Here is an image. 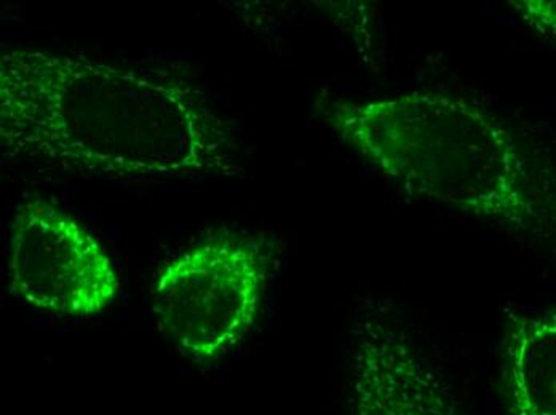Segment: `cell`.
<instances>
[{
  "label": "cell",
  "mask_w": 556,
  "mask_h": 415,
  "mask_svg": "<svg viewBox=\"0 0 556 415\" xmlns=\"http://www.w3.org/2000/svg\"><path fill=\"white\" fill-rule=\"evenodd\" d=\"M232 125L195 80L165 67L49 50L0 59L2 160L114 181L242 177Z\"/></svg>",
  "instance_id": "cell-1"
},
{
  "label": "cell",
  "mask_w": 556,
  "mask_h": 415,
  "mask_svg": "<svg viewBox=\"0 0 556 415\" xmlns=\"http://www.w3.org/2000/svg\"><path fill=\"white\" fill-rule=\"evenodd\" d=\"M327 120L405 194L556 251L555 161L480 104L413 90L336 103Z\"/></svg>",
  "instance_id": "cell-2"
},
{
  "label": "cell",
  "mask_w": 556,
  "mask_h": 415,
  "mask_svg": "<svg viewBox=\"0 0 556 415\" xmlns=\"http://www.w3.org/2000/svg\"><path fill=\"white\" fill-rule=\"evenodd\" d=\"M273 262L269 243L254 235L223 232L195 243L155 280V327L192 363H218L256 326Z\"/></svg>",
  "instance_id": "cell-3"
},
{
  "label": "cell",
  "mask_w": 556,
  "mask_h": 415,
  "mask_svg": "<svg viewBox=\"0 0 556 415\" xmlns=\"http://www.w3.org/2000/svg\"><path fill=\"white\" fill-rule=\"evenodd\" d=\"M10 291L60 316L104 312L121 293L104 246L73 216L42 200L26 202L10 232Z\"/></svg>",
  "instance_id": "cell-4"
},
{
  "label": "cell",
  "mask_w": 556,
  "mask_h": 415,
  "mask_svg": "<svg viewBox=\"0 0 556 415\" xmlns=\"http://www.w3.org/2000/svg\"><path fill=\"white\" fill-rule=\"evenodd\" d=\"M351 415H469L442 367L381 303L354 327Z\"/></svg>",
  "instance_id": "cell-5"
},
{
  "label": "cell",
  "mask_w": 556,
  "mask_h": 415,
  "mask_svg": "<svg viewBox=\"0 0 556 415\" xmlns=\"http://www.w3.org/2000/svg\"><path fill=\"white\" fill-rule=\"evenodd\" d=\"M502 382L510 415H556V310H507Z\"/></svg>",
  "instance_id": "cell-6"
},
{
  "label": "cell",
  "mask_w": 556,
  "mask_h": 415,
  "mask_svg": "<svg viewBox=\"0 0 556 415\" xmlns=\"http://www.w3.org/2000/svg\"><path fill=\"white\" fill-rule=\"evenodd\" d=\"M508 3L529 28L556 39V0H514Z\"/></svg>",
  "instance_id": "cell-7"
}]
</instances>
